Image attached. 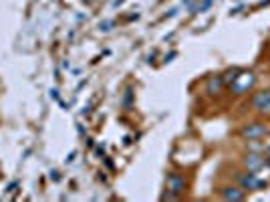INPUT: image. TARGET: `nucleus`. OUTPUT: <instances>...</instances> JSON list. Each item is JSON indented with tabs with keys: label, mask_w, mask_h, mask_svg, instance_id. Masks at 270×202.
<instances>
[{
	"label": "nucleus",
	"mask_w": 270,
	"mask_h": 202,
	"mask_svg": "<svg viewBox=\"0 0 270 202\" xmlns=\"http://www.w3.org/2000/svg\"><path fill=\"white\" fill-rule=\"evenodd\" d=\"M254 85V75L246 73V71H238V75L234 77V81L230 83V89L234 93H244Z\"/></svg>",
	"instance_id": "f257e3e1"
},
{
	"label": "nucleus",
	"mask_w": 270,
	"mask_h": 202,
	"mask_svg": "<svg viewBox=\"0 0 270 202\" xmlns=\"http://www.w3.org/2000/svg\"><path fill=\"white\" fill-rule=\"evenodd\" d=\"M254 110H258L260 113H270V91H260L252 97Z\"/></svg>",
	"instance_id": "f03ea898"
},
{
	"label": "nucleus",
	"mask_w": 270,
	"mask_h": 202,
	"mask_svg": "<svg viewBox=\"0 0 270 202\" xmlns=\"http://www.w3.org/2000/svg\"><path fill=\"white\" fill-rule=\"evenodd\" d=\"M242 136L248 138L250 142H256V140H260V138L266 136V128L260 126V124H252V126H248V128L242 129Z\"/></svg>",
	"instance_id": "7ed1b4c3"
},
{
	"label": "nucleus",
	"mask_w": 270,
	"mask_h": 202,
	"mask_svg": "<svg viewBox=\"0 0 270 202\" xmlns=\"http://www.w3.org/2000/svg\"><path fill=\"white\" fill-rule=\"evenodd\" d=\"M184 188H186V182H184L182 176H178V174H171V176L168 178V190H169L171 194H175V196L182 194Z\"/></svg>",
	"instance_id": "20e7f679"
},
{
	"label": "nucleus",
	"mask_w": 270,
	"mask_h": 202,
	"mask_svg": "<svg viewBox=\"0 0 270 202\" xmlns=\"http://www.w3.org/2000/svg\"><path fill=\"white\" fill-rule=\"evenodd\" d=\"M240 182H242V186H244L246 190H256V188H260V186H266V182L258 180L254 174H248V176H240Z\"/></svg>",
	"instance_id": "39448f33"
},
{
	"label": "nucleus",
	"mask_w": 270,
	"mask_h": 202,
	"mask_svg": "<svg viewBox=\"0 0 270 202\" xmlns=\"http://www.w3.org/2000/svg\"><path fill=\"white\" fill-rule=\"evenodd\" d=\"M266 164L264 162V158L262 156H256V154H250L248 158H246V166L252 170V172H256V170H260L262 166Z\"/></svg>",
	"instance_id": "423d86ee"
},
{
	"label": "nucleus",
	"mask_w": 270,
	"mask_h": 202,
	"mask_svg": "<svg viewBox=\"0 0 270 202\" xmlns=\"http://www.w3.org/2000/svg\"><path fill=\"white\" fill-rule=\"evenodd\" d=\"M222 77H212L210 81H208V93H212V95H216V93L220 91V87H222Z\"/></svg>",
	"instance_id": "0eeeda50"
},
{
	"label": "nucleus",
	"mask_w": 270,
	"mask_h": 202,
	"mask_svg": "<svg viewBox=\"0 0 270 202\" xmlns=\"http://www.w3.org/2000/svg\"><path fill=\"white\" fill-rule=\"evenodd\" d=\"M224 198L226 200H242V198H244V192H240L238 188H226V190H224Z\"/></svg>",
	"instance_id": "6e6552de"
},
{
	"label": "nucleus",
	"mask_w": 270,
	"mask_h": 202,
	"mask_svg": "<svg viewBox=\"0 0 270 202\" xmlns=\"http://www.w3.org/2000/svg\"><path fill=\"white\" fill-rule=\"evenodd\" d=\"M238 75V69H234V71H228L224 77H222V81H224V83H228V85H230L232 83V81H234V77Z\"/></svg>",
	"instance_id": "1a4fd4ad"
},
{
	"label": "nucleus",
	"mask_w": 270,
	"mask_h": 202,
	"mask_svg": "<svg viewBox=\"0 0 270 202\" xmlns=\"http://www.w3.org/2000/svg\"><path fill=\"white\" fill-rule=\"evenodd\" d=\"M268 154H270V150H268Z\"/></svg>",
	"instance_id": "9d476101"
}]
</instances>
